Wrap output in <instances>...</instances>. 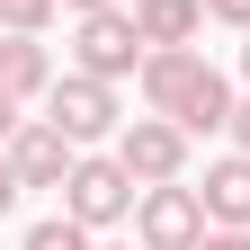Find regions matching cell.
<instances>
[{"mask_svg": "<svg viewBox=\"0 0 250 250\" xmlns=\"http://www.w3.org/2000/svg\"><path fill=\"white\" fill-rule=\"evenodd\" d=\"M45 116L62 125V134H72L81 152L89 143H116L125 134V107H116V81H99V72H54V89H45Z\"/></svg>", "mask_w": 250, "mask_h": 250, "instance_id": "cell-1", "label": "cell"}, {"mask_svg": "<svg viewBox=\"0 0 250 250\" xmlns=\"http://www.w3.org/2000/svg\"><path fill=\"white\" fill-rule=\"evenodd\" d=\"M134 197H143V179L125 170L116 152H81V161H72V179H62V214H81L89 232L125 224V214H134Z\"/></svg>", "mask_w": 250, "mask_h": 250, "instance_id": "cell-2", "label": "cell"}, {"mask_svg": "<svg viewBox=\"0 0 250 250\" xmlns=\"http://www.w3.org/2000/svg\"><path fill=\"white\" fill-rule=\"evenodd\" d=\"M206 224H214V214H206V197H197L188 179H161V188L134 197V241H143V250H197Z\"/></svg>", "mask_w": 250, "mask_h": 250, "instance_id": "cell-3", "label": "cell"}, {"mask_svg": "<svg viewBox=\"0 0 250 250\" xmlns=\"http://www.w3.org/2000/svg\"><path fill=\"white\" fill-rule=\"evenodd\" d=\"M143 27H134V9H89L81 27H72V62L81 72H99V81H134L143 72Z\"/></svg>", "mask_w": 250, "mask_h": 250, "instance_id": "cell-4", "label": "cell"}, {"mask_svg": "<svg viewBox=\"0 0 250 250\" xmlns=\"http://www.w3.org/2000/svg\"><path fill=\"white\" fill-rule=\"evenodd\" d=\"M116 161L134 170L143 188L179 179V170H188V125H179V116H161V107H152V116H125V134H116Z\"/></svg>", "mask_w": 250, "mask_h": 250, "instance_id": "cell-5", "label": "cell"}, {"mask_svg": "<svg viewBox=\"0 0 250 250\" xmlns=\"http://www.w3.org/2000/svg\"><path fill=\"white\" fill-rule=\"evenodd\" d=\"M9 161H18L27 188H62V179H72V161H81V143L62 134L54 116H27L18 134H9Z\"/></svg>", "mask_w": 250, "mask_h": 250, "instance_id": "cell-6", "label": "cell"}, {"mask_svg": "<svg viewBox=\"0 0 250 250\" xmlns=\"http://www.w3.org/2000/svg\"><path fill=\"white\" fill-rule=\"evenodd\" d=\"M197 81H206V54H197V45H152V54H143V72H134L143 107H161V116H179Z\"/></svg>", "mask_w": 250, "mask_h": 250, "instance_id": "cell-7", "label": "cell"}, {"mask_svg": "<svg viewBox=\"0 0 250 250\" xmlns=\"http://www.w3.org/2000/svg\"><path fill=\"white\" fill-rule=\"evenodd\" d=\"M0 89H9V99H45V89H54V54H45V36L0 27Z\"/></svg>", "mask_w": 250, "mask_h": 250, "instance_id": "cell-8", "label": "cell"}, {"mask_svg": "<svg viewBox=\"0 0 250 250\" xmlns=\"http://www.w3.org/2000/svg\"><path fill=\"white\" fill-rule=\"evenodd\" d=\"M197 197H206V214H214V224H250V152H224V161L206 170V188H197Z\"/></svg>", "mask_w": 250, "mask_h": 250, "instance_id": "cell-9", "label": "cell"}, {"mask_svg": "<svg viewBox=\"0 0 250 250\" xmlns=\"http://www.w3.org/2000/svg\"><path fill=\"white\" fill-rule=\"evenodd\" d=\"M232 107H241V99H232V81H224V72L206 62V81L188 89V107H179V125H188V134H232Z\"/></svg>", "mask_w": 250, "mask_h": 250, "instance_id": "cell-10", "label": "cell"}, {"mask_svg": "<svg viewBox=\"0 0 250 250\" xmlns=\"http://www.w3.org/2000/svg\"><path fill=\"white\" fill-rule=\"evenodd\" d=\"M134 27H143V45H188L206 27V0H134Z\"/></svg>", "mask_w": 250, "mask_h": 250, "instance_id": "cell-11", "label": "cell"}, {"mask_svg": "<svg viewBox=\"0 0 250 250\" xmlns=\"http://www.w3.org/2000/svg\"><path fill=\"white\" fill-rule=\"evenodd\" d=\"M18 250H99V232H89V224H81V214H45V224H36V232H27Z\"/></svg>", "mask_w": 250, "mask_h": 250, "instance_id": "cell-12", "label": "cell"}, {"mask_svg": "<svg viewBox=\"0 0 250 250\" xmlns=\"http://www.w3.org/2000/svg\"><path fill=\"white\" fill-rule=\"evenodd\" d=\"M62 9V0H0V27H27V36H45V18Z\"/></svg>", "mask_w": 250, "mask_h": 250, "instance_id": "cell-13", "label": "cell"}, {"mask_svg": "<svg viewBox=\"0 0 250 250\" xmlns=\"http://www.w3.org/2000/svg\"><path fill=\"white\" fill-rule=\"evenodd\" d=\"M197 250H250V224H206Z\"/></svg>", "mask_w": 250, "mask_h": 250, "instance_id": "cell-14", "label": "cell"}, {"mask_svg": "<svg viewBox=\"0 0 250 250\" xmlns=\"http://www.w3.org/2000/svg\"><path fill=\"white\" fill-rule=\"evenodd\" d=\"M18 197H27V179H18V161H9V143H0V214H9Z\"/></svg>", "mask_w": 250, "mask_h": 250, "instance_id": "cell-15", "label": "cell"}, {"mask_svg": "<svg viewBox=\"0 0 250 250\" xmlns=\"http://www.w3.org/2000/svg\"><path fill=\"white\" fill-rule=\"evenodd\" d=\"M206 18H224V27H250V0H206Z\"/></svg>", "mask_w": 250, "mask_h": 250, "instance_id": "cell-16", "label": "cell"}, {"mask_svg": "<svg viewBox=\"0 0 250 250\" xmlns=\"http://www.w3.org/2000/svg\"><path fill=\"white\" fill-rule=\"evenodd\" d=\"M18 107H27V99H9V89H0V143H9V134H18V125H27Z\"/></svg>", "mask_w": 250, "mask_h": 250, "instance_id": "cell-17", "label": "cell"}, {"mask_svg": "<svg viewBox=\"0 0 250 250\" xmlns=\"http://www.w3.org/2000/svg\"><path fill=\"white\" fill-rule=\"evenodd\" d=\"M232 143H241V152H250V99H241V107H232Z\"/></svg>", "mask_w": 250, "mask_h": 250, "instance_id": "cell-18", "label": "cell"}, {"mask_svg": "<svg viewBox=\"0 0 250 250\" xmlns=\"http://www.w3.org/2000/svg\"><path fill=\"white\" fill-rule=\"evenodd\" d=\"M62 9H72V18H89V9H116V0H62Z\"/></svg>", "mask_w": 250, "mask_h": 250, "instance_id": "cell-19", "label": "cell"}, {"mask_svg": "<svg viewBox=\"0 0 250 250\" xmlns=\"http://www.w3.org/2000/svg\"><path fill=\"white\" fill-rule=\"evenodd\" d=\"M241 81H250V27H241Z\"/></svg>", "mask_w": 250, "mask_h": 250, "instance_id": "cell-20", "label": "cell"}, {"mask_svg": "<svg viewBox=\"0 0 250 250\" xmlns=\"http://www.w3.org/2000/svg\"><path fill=\"white\" fill-rule=\"evenodd\" d=\"M99 250H125V241H99Z\"/></svg>", "mask_w": 250, "mask_h": 250, "instance_id": "cell-21", "label": "cell"}]
</instances>
